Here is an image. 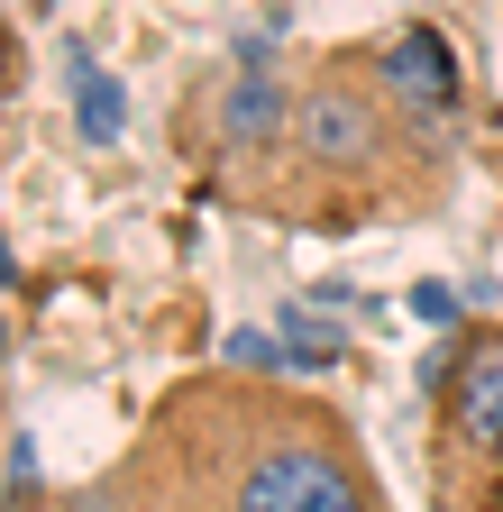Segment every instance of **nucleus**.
Instances as JSON below:
<instances>
[{
    "label": "nucleus",
    "mask_w": 503,
    "mask_h": 512,
    "mask_svg": "<svg viewBox=\"0 0 503 512\" xmlns=\"http://www.w3.org/2000/svg\"><path fill=\"white\" fill-rule=\"evenodd\" d=\"M65 512H394L357 421L293 375H174Z\"/></svg>",
    "instance_id": "nucleus-1"
},
{
    "label": "nucleus",
    "mask_w": 503,
    "mask_h": 512,
    "mask_svg": "<svg viewBox=\"0 0 503 512\" xmlns=\"http://www.w3.org/2000/svg\"><path fill=\"white\" fill-rule=\"evenodd\" d=\"M458 192V128H439L412 110L385 64L357 46H330L321 64H302L293 92V138L275 156L266 211L284 229H375V220H439Z\"/></svg>",
    "instance_id": "nucleus-2"
},
{
    "label": "nucleus",
    "mask_w": 503,
    "mask_h": 512,
    "mask_svg": "<svg viewBox=\"0 0 503 512\" xmlns=\"http://www.w3.org/2000/svg\"><path fill=\"white\" fill-rule=\"evenodd\" d=\"M430 512H503V320H467L421 357Z\"/></svg>",
    "instance_id": "nucleus-3"
},
{
    "label": "nucleus",
    "mask_w": 503,
    "mask_h": 512,
    "mask_svg": "<svg viewBox=\"0 0 503 512\" xmlns=\"http://www.w3.org/2000/svg\"><path fill=\"white\" fill-rule=\"evenodd\" d=\"M293 92H302V74H275L257 46H238L229 74H211L193 101L174 110V147L193 156L211 183L266 202L275 156H284V138H293Z\"/></svg>",
    "instance_id": "nucleus-4"
},
{
    "label": "nucleus",
    "mask_w": 503,
    "mask_h": 512,
    "mask_svg": "<svg viewBox=\"0 0 503 512\" xmlns=\"http://www.w3.org/2000/svg\"><path fill=\"white\" fill-rule=\"evenodd\" d=\"M366 55L385 64V83H394L412 110H430L439 128H458V119H467V74H458L449 37H439L430 19H403V28H385V37H366Z\"/></svg>",
    "instance_id": "nucleus-5"
},
{
    "label": "nucleus",
    "mask_w": 503,
    "mask_h": 512,
    "mask_svg": "<svg viewBox=\"0 0 503 512\" xmlns=\"http://www.w3.org/2000/svg\"><path fill=\"white\" fill-rule=\"evenodd\" d=\"M65 64H74V119H83V147H110L119 119H129V101H119V83L92 64V46H74Z\"/></svg>",
    "instance_id": "nucleus-6"
},
{
    "label": "nucleus",
    "mask_w": 503,
    "mask_h": 512,
    "mask_svg": "<svg viewBox=\"0 0 503 512\" xmlns=\"http://www.w3.org/2000/svg\"><path fill=\"white\" fill-rule=\"evenodd\" d=\"M284 348H293V366H330L339 357V320H321V311H284Z\"/></svg>",
    "instance_id": "nucleus-7"
},
{
    "label": "nucleus",
    "mask_w": 503,
    "mask_h": 512,
    "mask_svg": "<svg viewBox=\"0 0 503 512\" xmlns=\"http://www.w3.org/2000/svg\"><path fill=\"white\" fill-rule=\"evenodd\" d=\"M46 503V485H37V439L10 421V512H37Z\"/></svg>",
    "instance_id": "nucleus-8"
},
{
    "label": "nucleus",
    "mask_w": 503,
    "mask_h": 512,
    "mask_svg": "<svg viewBox=\"0 0 503 512\" xmlns=\"http://www.w3.org/2000/svg\"><path fill=\"white\" fill-rule=\"evenodd\" d=\"M412 311H421V320H439V330H467V320H458V293H449V284H412Z\"/></svg>",
    "instance_id": "nucleus-9"
}]
</instances>
